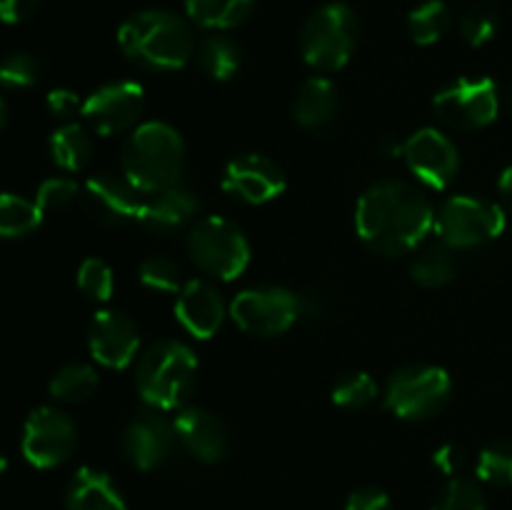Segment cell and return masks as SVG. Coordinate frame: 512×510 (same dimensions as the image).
<instances>
[{
	"label": "cell",
	"mask_w": 512,
	"mask_h": 510,
	"mask_svg": "<svg viewBox=\"0 0 512 510\" xmlns=\"http://www.w3.org/2000/svg\"><path fill=\"white\" fill-rule=\"evenodd\" d=\"M98 373L88 363H68L50 378V395L60 403H83L98 390Z\"/></svg>",
	"instance_id": "cell-28"
},
{
	"label": "cell",
	"mask_w": 512,
	"mask_h": 510,
	"mask_svg": "<svg viewBox=\"0 0 512 510\" xmlns=\"http://www.w3.org/2000/svg\"><path fill=\"white\" fill-rule=\"evenodd\" d=\"M88 345L93 358L105 368H128L140 348L138 325L123 310H100L90 320Z\"/></svg>",
	"instance_id": "cell-16"
},
{
	"label": "cell",
	"mask_w": 512,
	"mask_h": 510,
	"mask_svg": "<svg viewBox=\"0 0 512 510\" xmlns=\"http://www.w3.org/2000/svg\"><path fill=\"white\" fill-rule=\"evenodd\" d=\"M450 390L453 383L448 370L438 365H408L388 380L385 408L400 420L433 418L448 405Z\"/></svg>",
	"instance_id": "cell-8"
},
{
	"label": "cell",
	"mask_w": 512,
	"mask_h": 510,
	"mask_svg": "<svg viewBox=\"0 0 512 510\" xmlns=\"http://www.w3.org/2000/svg\"><path fill=\"white\" fill-rule=\"evenodd\" d=\"M358 15L345 3H328L315 10L300 33L303 60L318 73L345 68L358 45Z\"/></svg>",
	"instance_id": "cell-5"
},
{
	"label": "cell",
	"mask_w": 512,
	"mask_h": 510,
	"mask_svg": "<svg viewBox=\"0 0 512 510\" xmlns=\"http://www.w3.org/2000/svg\"><path fill=\"white\" fill-rule=\"evenodd\" d=\"M175 318L193 338H213L225 320V303L218 288L200 278L183 283L175 300Z\"/></svg>",
	"instance_id": "cell-20"
},
{
	"label": "cell",
	"mask_w": 512,
	"mask_h": 510,
	"mask_svg": "<svg viewBox=\"0 0 512 510\" xmlns=\"http://www.w3.org/2000/svg\"><path fill=\"white\" fill-rule=\"evenodd\" d=\"M48 110L55 115V118H70V115L80 113L83 110V100L78 98L75 90L68 88H55L48 93Z\"/></svg>",
	"instance_id": "cell-40"
},
{
	"label": "cell",
	"mask_w": 512,
	"mask_h": 510,
	"mask_svg": "<svg viewBox=\"0 0 512 510\" xmlns=\"http://www.w3.org/2000/svg\"><path fill=\"white\" fill-rule=\"evenodd\" d=\"M78 288L83 290L88 298L100 300V303L110 300V295H113L115 290V278L110 265L100 258L83 260L78 268Z\"/></svg>",
	"instance_id": "cell-35"
},
{
	"label": "cell",
	"mask_w": 512,
	"mask_h": 510,
	"mask_svg": "<svg viewBox=\"0 0 512 510\" xmlns=\"http://www.w3.org/2000/svg\"><path fill=\"white\" fill-rule=\"evenodd\" d=\"M403 145H405V143H400V140H395L393 135H385V138L378 143V148L383 150V153L388 155V158H395V155H403Z\"/></svg>",
	"instance_id": "cell-42"
},
{
	"label": "cell",
	"mask_w": 512,
	"mask_h": 510,
	"mask_svg": "<svg viewBox=\"0 0 512 510\" xmlns=\"http://www.w3.org/2000/svg\"><path fill=\"white\" fill-rule=\"evenodd\" d=\"M433 110L453 130H480L498 118V85L490 78H460L440 90Z\"/></svg>",
	"instance_id": "cell-10"
},
{
	"label": "cell",
	"mask_w": 512,
	"mask_h": 510,
	"mask_svg": "<svg viewBox=\"0 0 512 510\" xmlns=\"http://www.w3.org/2000/svg\"><path fill=\"white\" fill-rule=\"evenodd\" d=\"M68 510H128L123 493L108 473L98 468H80L65 493Z\"/></svg>",
	"instance_id": "cell-21"
},
{
	"label": "cell",
	"mask_w": 512,
	"mask_h": 510,
	"mask_svg": "<svg viewBox=\"0 0 512 510\" xmlns=\"http://www.w3.org/2000/svg\"><path fill=\"white\" fill-rule=\"evenodd\" d=\"M410 173L433 190H445L460 170V155L453 140L438 128H420L403 145Z\"/></svg>",
	"instance_id": "cell-13"
},
{
	"label": "cell",
	"mask_w": 512,
	"mask_h": 510,
	"mask_svg": "<svg viewBox=\"0 0 512 510\" xmlns=\"http://www.w3.org/2000/svg\"><path fill=\"white\" fill-rule=\"evenodd\" d=\"M255 0H185V13L195 25L208 30H230L243 25Z\"/></svg>",
	"instance_id": "cell-23"
},
{
	"label": "cell",
	"mask_w": 512,
	"mask_h": 510,
	"mask_svg": "<svg viewBox=\"0 0 512 510\" xmlns=\"http://www.w3.org/2000/svg\"><path fill=\"white\" fill-rule=\"evenodd\" d=\"M433 465L443 475H450V478H458L460 470L465 468V450L455 443L440 445L433 453Z\"/></svg>",
	"instance_id": "cell-39"
},
{
	"label": "cell",
	"mask_w": 512,
	"mask_h": 510,
	"mask_svg": "<svg viewBox=\"0 0 512 510\" xmlns=\"http://www.w3.org/2000/svg\"><path fill=\"white\" fill-rule=\"evenodd\" d=\"M200 198L193 188L175 183L143 198L138 223L155 235H175L198 223Z\"/></svg>",
	"instance_id": "cell-18"
},
{
	"label": "cell",
	"mask_w": 512,
	"mask_h": 510,
	"mask_svg": "<svg viewBox=\"0 0 512 510\" xmlns=\"http://www.w3.org/2000/svg\"><path fill=\"white\" fill-rule=\"evenodd\" d=\"M478 478L490 485H512V440H495L478 455Z\"/></svg>",
	"instance_id": "cell-32"
},
{
	"label": "cell",
	"mask_w": 512,
	"mask_h": 510,
	"mask_svg": "<svg viewBox=\"0 0 512 510\" xmlns=\"http://www.w3.org/2000/svg\"><path fill=\"white\" fill-rule=\"evenodd\" d=\"M433 230L448 248H478L503 235L505 210L493 200L453 195L435 210Z\"/></svg>",
	"instance_id": "cell-7"
},
{
	"label": "cell",
	"mask_w": 512,
	"mask_h": 510,
	"mask_svg": "<svg viewBox=\"0 0 512 510\" xmlns=\"http://www.w3.org/2000/svg\"><path fill=\"white\" fill-rule=\"evenodd\" d=\"M5 120H8V105H5L3 95H0V133H3L5 128Z\"/></svg>",
	"instance_id": "cell-44"
},
{
	"label": "cell",
	"mask_w": 512,
	"mask_h": 510,
	"mask_svg": "<svg viewBox=\"0 0 512 510\" xmlns=\"http://www.w3.org/2000/svg\"><path fill=\"white\" fill-rule=\"evenodd\" d=\"M345 510H393L388 493L378 488H358L348 495Z\"/></svg>",
	"instance_id": "cell-38"
},
{
	"label": "cell",
	"mask_w": 512,
	"mask_h": 510,
	"mask_svg": "<svg viewBox=\"0 0 512 510\" xmlns=\"http://www.w3.org/2000/svg\"><path fill=\"white\" fill-rule=\"evenodd\" d=\"M118 45L145 70H180L195 58L190 25L168 10H143L120 25Z\"/></svg>",
	"instance_id": "cell-2"
},
{
	"label": "cell",
	"mask_w": 512,
	"mask_h": 510,
	"mask_svg": "<svg viewBox=\"0 0 512 510\" xmlns=\"http://www.w3.org/2000/svg\"><path fill=\"white\" fill-rule=\"evenodd\" d=\"M175 438L193 458L203 463H220L230 450V433L223 418L208 408H180L173 420Z\"/></svg>",
	"instance_id": "cell-19"
},
{
	"label": "cell",
	"mask_w": 512,
	"mask_h": 510,
	"mask_svg": "<svg viewBox=\"0 0 512 510\" xmlns=\"http://www.w3.org/2000/svg\"><path fill=\"white\" fill-rule=\"evenodd\" d=\"M80 188L73 178H48L38 185L35 205L45 213H60L78 200Z\"/></svg>",
	"instance_id": "cell-37"
},
{
	"label": "cell",
	"mask_w": 512,
	"mask_h": 510,
	"mask_svg": "<svg viewBox=\"0 0 512 510\" xmlns=\"http://www.w3.org/2000/svg\"><path fill=\"white\" fill-rule=\"evenodd\" d=\"M338 113V90L323 75H313L300 85L293 100V118L305 130L328 128Z\"/></svg>",
	"instance_id": "cell-22"
},
{
	"label": "cell",
	"mask_w": 512,
	"mask_h": 510,
	"mask_svg": "<svg viewBox=\"0 0 512 510\" xmlns=\"http://www.w3.org/2000/svg\"><path fill=\"white\" fill-rule=\"evenodd\" d=\"M185 143L178 130L160 120L138 125L123 145V175L143 195L180 183Z\"/></svg>",
	"instance_id": "cell-3"
},
{
	"label": "cell",
	"mask_w": 512,
	"mask_h": 510,
	"mask_svg": "<svg viewBox=\"0 0 512 510\" xmlns=\"http://www.w3.org/2000/svg\"><path fill=\"white\" fill-rule=\"evenodd\" d=\"M500 193H503L505 203H508L512 210V168H508L503 175H500Z\"/></svg>",
	"instance_id": "cell-43"
},
{
	"label": "cell",
	"mask_w": 512,
	"mask_h": 510,
	"mask_svg": "<svg viewBox=\"0 0 512 510\" xmlns=\"http://www.w3.org/2000/svg\"><path fill=\"white\" fill-rule=\"evenodd\" d=\"M5 470H8V458H5V453L0 450V475H3Z\"/></svg>",
	"instance_id": "cell-45"
},
{
	"label": "cell",
	"mask_w": 512,
	"mask_h": 510,
	"mask_svg": "<svg viewBox=\"0 0 512 510\" xmlns=\"http://www.w3.org/2000/svg\"><path fill=\"white\" fill-rule=\"evenodd\" d=\"M80 198H83V208L88 210L90 218L115 228V225L138 220L145 195L125 175L100 173L85 180Z\"/></svg>",
	"instance_id": "cell-15"
},
{
	"label": "cell",
	"mask_w": 512,
	"mask_h": 510,
	"mask_svg": "<svg viewBox=\"0 0 512 510\" xmlns=\"http://www.w3.org/2000/svg\"><path fill=\"white\" fill-rule=\"evenodd\" d=\"M435 208L423 190L405 180H383L360 195L355 230L375 253L393 258L410 253L433 230Z\"/></svg>",
	"instance_id": "cell-1"
},
{
	"label": "cell",
	"mask_w": 512,
	"mask_h": 510,
	"mask_svg": "<svg viewBox=\"0 0 512 510\" xmlns=\"http://www.w3.org/2000/svg\"><path fill=\"white\" fill-rule=\"evenodd\" d=\"M175 425L163 410H140L123 433V453L138 470H153L168 460L175 443Z\"/></svg>",
	"instance_id": "cell-17"
},
{
	"label": "cell",
	"mask_w": 512,
	"mask_h": 510,
	"mask_svg": "<svg viewBox=\"0 0 512 510\" xmlns=\"http://www.w3.org/2000/svg\"><path fill=\"white\" fill-rule=\"evenodd\" d=\"M485 493L480 485L465 478H450L435 495L430 510H485Z\"/></svg>",
	"instance_id": "cell-31"
},
{
	"label": "cell",
	"mask_w": 512,
	"mask_h": 510,
	"mask_svg": "<svg viewBox=\"0 0 512 510\" xmlns=\"http://www.w3.org/2000/svg\"><path fill=\"white\" fill-rule=\"evenodd\" d=\"M230 318L243 333L258 338L283 335L300 320V295L278 285H258L235 295Z\"/></svg>",
	"instance_id": "cell-9"
},
{
	"label": "cell",
	"mask_w": 512,
	"mask_h": 510,
	"mask_svg": "<svg viewBox=\"0 0 512 510\" xmlns=\"http://www.w3.org/2000/svg\"><path fill=\"white\" fill-rule=\"evenodd\" d=\"M378 398V383L373 375L363 373V370H353V373H343L333 385V403L340 408L360 410L370 405Z\"/></svg>",
	"instance_id": "cell-30"
},
{
	"label": "cell",
	"mask_w": 512,
	"mask_h": 510,
	"mask_svg": "<svg viewBox=\"0 0 512 510\" xmlns=\"http://www.w3.org/2000/svg\"><path fill=\"white\" fill-rule=\"evenodd\" d=\"M138 275L145 288L160 290V293H178L183 288L180 265L175 260L163 258V255H150V258H145L140 263Z\"/></svg>",
	"instance_id": "cell-33"
},
{
	"label": "cell",
	"mask_w": 512,
	"mask_h": 510,
	"mask_svg": "<svg viewBox=\"0 0 512 510\" xmlns=\"http://www.w3.org/2000/svg\"><path fill=\"white\" fill-rule=\"evenodd\" d=\"M190 260L205 275L218 280H235L248 270L250 243L243 230L228 218L208 215L188 230L185 240Z\"/></svg>",
	"instance_id": "cell-6"
},
{
	"label": "cell",
	"mask_w": 512,
	"mask_h": 510,
	"mask_svg": "<svg viewBox=\"0 0 512 510\" xmlns=\"http://www.w3.org/2000/svg\"><path fill=\"white\" fill-rule=\"evenodd\" d=\"M195 58L203 68L205 75L213 80H230L240 70L243 63V53H240L238 43L225 35H210L203 43L195 48Z\"/></svg>",
	"instance_id": "cell-26"
},
{
	"label": "cell",
	"mask_w": 512,
	"mask_h": 510,
	"mask_svg": "<svg viewBox=\"0 0 512 510\" xmlns=\"http://www.w3.org/2000/svg\"><path fill=\"white\" fill-rule=\"evenodd\" d=\"M43 223V210L35 200L13 193H0V238H23Z\"/></svg>",
	"instance_id": "cell-29"
},
{
	"label": "cell",
	"mask_w": 512,
	"mask_h": 510,
	"mask_svg": "<svg viewBox=\"0 0 512 510\" xmlns=\"http://www.w3.org/2000/svg\"><path fill=\"white\" fill-rule=\"evenodd\" d=\"M288 188L285 170L273 158L260 153L235 155L223 173V190L248 205H265Z\"/></svg>",
	"instance_id": "cell-14"
},
{
	"label": "cell",
	"mask_w": 512,
	"mask_h": 510,
	"mask_svg": "<svg viewBox=\"0 0 512 510\" xmlns=\"http://www.w3.org/2000/svg\"><path fill=\"white\" fill-rule=\"evenodd\" d=\"M40 0H0V20L8 25H18L28 20L38 10Z\"/></svg>",
	"instance_id": "cell-41"
},
{
	"label": "cell",
	"mask_w": 512,
	"mask_h": 510,
	"mask_svg": "<svg viewBox=\"0 0 512 510\" xmlns=\"http://www.w3.org/2000/svg\"><path fill=\"white\" fill-rule=\"evenodd\" d=\"M453 25V13L443 0H425L408 15V35L418 45H435Z\"/></svg>",
	"instance_id": "cell-27"
},
{
	"label": "cell",
	"mask_w": 512,
	"mask_h": 510,
	"mask_svg": "<svg viewBox=\"0 0 512 510\" xmlns=\"http://www.w3.org/2000/svg\"><path fill=\"white\" fill-rule=\"evenodd\" d=\"M50 155L58 168L78 173L93 155V138L80 123H65L50 135Z\"/></svg>",
	"instance_id": "cell-24"
},
{
	"label": "cell",
	"mask_w": 512,
	"mask_h": 510,
	"mask_svg": "<svg viewBox=\"0 0 512 510\" xmlns=\"http://www.w3.org/2000/svg\"><path fill=\"white\" fill-rule=\"evenodd\" d=\"M498 13L488 5H473L463 13L460 18V35L468 45L473 48H480V45L490 43L498 33Z\"/></svg>",
	"instance_id": "cell-34"
},
{
	"label": "cell",
	"mask_w": 512,
	"mask_h": 510,
	"mask_svg": "<svg viewBox=\"0 0 512 510\" xmlns=\"http://www.w3.org/2000/svg\"><path fill=\"white\" fill-rule=\"evenodd\" d=\"M508 105H510V110H512V88H510V93H508Z\"/></svg>",
	"instance_id": "cell-46"
},
{
	"label": "cell",
	"mask_w": 512,
	"mask_h": 510,
	"mask_svg": "<svg viewBox=\"0 0 512 510\" xmlns=\"http://www.w3.org/2000/svg\"><path fill=\"white\" fill-rule=\"evenodd\" d=\"M40 65L30 53H10L0 60V85L8 90H23L38 80Z\"/></svg>",
	"instance_id": "cell-36"
},
{
	"label": "cell",
	"mask_w": 512,
	"mask_h": 510,
	"mask_svg": "<svg viewBox=\"0 0 512 510\" xmlns=\"http://www.w3.org/2000/svg\"><path fill=\"white\" fill-rule=\"evenodd\" d=\"M198 383V358L178 340H158L150 345L135 365V385L148 408H185Z\"/></svg>",
	"instance_id": "cell-4"
},
{
	"label": "cell",
	"mask_w": 512,
	"mask_h": 510,
	"mask_svg": "<svg viewBox=\"0 0 512 510\" xmlns=\"http://www.w3.org/2000/svg\"><path fill=\"white\" fill-rule=\"evenodd\" d=\"M75 443H78V428L73 418L53 405H40L25 420L20 448L30 465L45 470L65 463L73 455Z\"/></svg>",
	"instance_id": "cell-11"
},
{
	"label": "cell",
	"mask_w": 512,
	"mask_h": 510,
	"mask_svg": "<svg viewBox=\"0 0 512 510\" xmlns=\"http://www.w3.org/2000/svg\"><path fill=\"white\" fill-rule=\"evenodd\" d=\"M145 108L143 85L133 80L100 85L83 100V118L98 135H115L133 128Z\"/></svg>",
	"instance_id": "cell-12"
},
{
	"label": "cell",
	"mask_w": 512,
	"mask_h": 510,
	"mask_svg": "<svg viewBox=\"0 0 512 510\" xmlns=\"http://www.w3.org/2000/svg\"><path fill=\"white\" fill-rule=\"evenodd\" d=\"M410 275L423 288H443V285H448L458 275V260H455L453 248H448L440 240L435 245L423 248L413 258Z\"/></svg>",
	"instance_id": "cell-25"
}]
</instances>
